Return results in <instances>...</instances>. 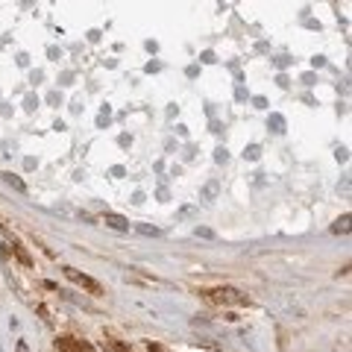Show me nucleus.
Listing matches in <instances>:
<instances>
[{"instance_id":"nucleus-1","label":"nucleus","mask_w":352,"mask_h":352,"mask_svg":"<svg viewBox=\"0 0 352 352\" xmlns=\"http://www.w3.org/2000/svg\"><path fill=\"white\" fill-rule=\"evenodd\" d=\"M206 299H209V303H217V305H246L249 303L246 293H241L238 288H229V285L214 288V291H206Z\"/></svg>"},{"instance_id":"nucleus-2","label":"nucleus","mask_w":352,"mask_h":352,"mask_svg":"<svg viewBox=\"0 0 352 352\" xmlns=\"http://www.w3.org/2000/svg\"><path fill=\"white\" fill-rule=\"evenodd\" d=\"M65 276H68L77 288H82V291H88L91 296H103V288H100V282H94L91 276H85V273H80V270L73 267H65Z\"/></svg>"},{"instance_id":"nucleus-3","label":"nucleus","mask_w":352,"mask_h":352,"mask_svg":"<svg viewBox=\"0 0 352 352\" xmlns=\"http://www.w3.org/2000/svg\"><path fill=\"white\" fill-rule=\"evenodd\" d=\"M267 129L273 132V135H285V129H288V120H285L279 112H273V115L267 117Z\"/></svg>"},{"instance_id":"nucleus-4","label":"nucleus","mask_w":352,"mask_h":352,"mask_svg":"<svg viewBox=\"0 0 352 352\" xmlns=\"http://www.w3.org/2000/svg\"><path fill=\"white\" fill-rule=\"evenodd\" d=\"M103 223H106V226H112V229H117V232H127V229H129V220H127V217H120V214H112V211H106Z\"/></svg>"},{"instance_id":"nucleus-5","label":"nucleus","mask_w":352,"mask_h":352,"mask_svg":"<svg viewBox=\"0 0 352 352\" xmlns=\"http://www.w3.org/2000/svg\"><path fill=\"white\" fill-rule=\"evenodd\" d=\"M56 352H80V346H77L73 338H59L56 340Z\"/></svg>"},{"instance_id":"nucleus-6","label":"nucleus","mask_w":352,"mask_h":352,"mask_svg":"<svg viewBox=\"0 0 352 352\" xmlns=\"http://www.w3.org/2000/svg\"><path fill=\"white\" fill-rule=\"evenodd\" d=\"M332 232L335 235H349V214H340L338 220H335V226H332Z\"/></svg>"},{"instance_id":"nucleus-7","label":"nucleus","mask_w":352,"mask_h":352,"mask_svg":"<svg viewBox=\"0 0 352 352\" xmlns=\"http://www.w3.org/2000/svg\"><path fill=\"white\" fill-rule=\"evenodd\" d=\"M217 194H220V185H217V179L206 182V188H203V199H214Z\"/></svg>"},{"instance_id":"nucleus-8","label":"nucleus","mask_w":352,"mask_h":352,"mask_svg":"<svg viewBox=\"0 0 352 352\" xmlns=\"http://www.w3.org/2000/svg\"><path fill=\"white\" fill-rule=\"evenodd\" d=\"M244 159L246 162H258V159H261V147H258V144H249L244 150Z\"/></svg>"},{"instance_id":"nucleus-9","label":"nucleus","mask_w":352,"mask_h":352,"mask_svg":"<svg viewBox=\"0 0 352 352\" xmlns=\"http://www.w3.org/2000/svg\"><path fill=\"white\" fill-rule=\"evenodd\" d=\"M3 179H6V182H9V185L15 188V191H27V185H23V179H21V176H15V173H3Z\"/></svg>"},{"instance_id":"nucleus-10","label":"nucleus","mask_w":352,"mask_h":352,"mask_svg":"<svg viewBox=\"0 0 352 352\" xmlns=\"http://www.w3.org/2000/svg\"><path fill=\"white\" fill-rule=\"evenodd\" d=\"M109 123H112V109L103 106V109H100V115H97V127H109Z\"/></svg>"},{"instance_id":"nucleus-11","label":"nucleus","mask_w":352,"mask_h":352,"mask_svg":"<svg viewBox=\"0 0 352 352\" xmlns=\"http://www.w3.org/2000/svg\"><path fill=\"white\" fill-rule=\"evenodd\" d=\"M12 249H15V256L21 258V264H27V267L33 264V258H30V253H27V249H23L21 244H12Z\"/></svg>"},{"instance_id":"nucleus-12","label":"nucleus","mask_w":352,"mask_h":352,"mask_svg":"<svg viewBox=\"0 0 352 352\" xmlns=\"http://www.w3.org/2000/svg\"><path fill=\"white\" fill-rule=\"evenodd\" d=\"M23 109H27V112H35V109H38V97H35V94H27V97H23Z\"/></svg>"},{"instance_id":"nucleus-13","label":"nucleus","mask_w":352,"mask_h":352,"mask_svg":"<svg viewBox=\"0 0 352 352\" xmlns=\"http://www.w3.org/2000/svg\"><path fill=\"white\" fill-rule=\"evenodd\" d=\"M214 162L226 164V162H229V150H226V147H217V150H214Z\"/></svg>"},{"instance_id":"nucleus-14","label":"nucleus","mask_w":352,"mask_h":352,"mask_svg":"<svg viewBox=\"0 0 352 352\" xmlns=\"http://www.w3.org/2000/svg\"><path fill=\"white\" fill-rule=\"evenodd\" d=\"M138 232H141V235H153V238H156V235H159V229H156V226H147V223H141Z\"/></svg>"},{"instance_id":"nucleus-15","label":"nucleus","mask_w":352,"mask_h":352,"mask_svg":"<svg viewBox=\"0 0 352 352\" xmlns=\"http://www.w3.org/2000/svg\"><path fill=\"white\" fill-rule=\"evenodd\" d=\"M199 62H206V65H211V62H217V56H214V53H211V50H206V53H203V56H199Z\"/></svg>"},{"instance_id":"nucleus-16","label":"nucleus","mask_w":352,"mask_h":352,"mask_svg":"<svg viewBox=\"0 0 352 352\" xmlns=\"http://www.w3.org/2000/svg\"><path fill=\"white\" fill-rule=\"evenodd\" d=\"M109 176H115V179H120V176H127V170H123V167H120V164H115V167H112V170H109Z\"/></svg>"},{"instance_id":"nucleus-17","label":"nucleus","mask_w":352,"mask_h":352,"mask_svg":"<svg viewBox=\"0 0 352 352\" xmlns=\"http://www.w3.org/2000/svg\"><path fill=\"white\" fill-rule=\"evenodd\" d=\"M276 62V68H288L291 65V56H279V59H273Z\"/></svg>"},{"instance_id":"nucleus-18","label":"nucleus","mask_w":352,"mask_h":352,"mask_svg":"<svg viewBox=\"0 0 352 352\" xmlns=\"http://www.w3.org/2000/svg\"><path fill=\"white\" fill-rule=\"evenodd\" d=\"M147 73H156V70H162V62H147Z\"/></svg>"},{"instance_id":"nucleus-19","label":"nucleus","mask_w":352,"mask_h":352,"mask_svg":"<svg viewBox=\"0 0 352 352\" xmlns=\"http://www.w3.org/2000/svg\"><path fill=\"white\" fill-rule=\"evenodd\" d=\"M77 346H80V352H94V346L88 340H77Z\"/></svg>"},{"instance_id":"nucleus-20","label":"nucleus","mask_w":352,"mask_h":352,"mask_svg":"<svg viewBox=\"0 0 352 352\" xmlns=\"http://www.w3.org/2000/svg\"><path fill=\"white\" fill-rule=\"evenodd\" d=\"M197 235H199V238H214V232L206 229V226H197Z\"/></svg>"},{"instance_id":"nucleus-21","label":"nucleus","mask_w":352,"mask_h":352,"mask_svg":"<svg viewBox=\"0 0 352 352\" xmlns=\"http://www.w3.org/2000/svg\"><path fill=\"white\" fill-rule=\"evenodd\" d=\"M47 56L50 59H62V50H59V47H47Z\"/></svg>"},{"instance_id":"nucleus-22","label":"nucleus","mask_w":352,"mask_h":352,"mask_svg":"<svg viewBox=\"0 0 352 352\" xmlns=\"http://www.w3.org/2000/svg\"><path fill=\"white\" fill-rule=\"evenodd\" d=\"M311 65H314V68H323V65H326V56H314L311 59Z\"/></svg>"},{"instance_id":"nucleus-23","label":"nucleus","mask_w":352,"mask_h":352,"mask_svg":"<svg viewBox=\"0 0 352 352\" xmlns=\"http://www.w3.org/2000/svg\"><path fill=\"white\" fill-rule=\"evenodd\" d=\"M194 214H197V211L191 209V206H185V209L179 211V217H194Z\"/></svg>"},{"instance_id":"nucleus-24","label":"nucleus","mask_w":352,"mask_h":352,"mask_svg":"<svg viewBox=\"0 0 352 352\" xmlns=\"http://www.w3.org/2000/svg\"><path fill=\"white\" fill-rule=\"evenodd\" d=\"M253 103H256L258 109H267V100H264V97H253Z\"/></svg>"},{"instance_id":"nucleus-25","label":"nucleus","mask_w":352,"mask_h":352,"mask_svg":"<svg viewBox=\"0 0 352 352\" xmlns=\"http://www.w3.org/2000/svg\"><path fill=\"white\" fill-rule=\"evenodd\" d=\"M276 82H279L282 88H288V85H291V82H288V77H285V73H279V77H276Z\"/></svg>"},{"instance_id":"nucleus-26","label":"nucleus","mask_w":352,"mask_h":352,"mask_svg":"<svg viewBox=\"0 0 352 352\" xmlns=\"http://www.w3.org/2000/svg\"><path fill=\"white\" fill-rule=\"evenodd\" d=\"M18 65H21V68H27V65H30V56H27V53H21V56H18Z\"/></svg>"},{"instance_id":"nucleus-27","label":"nucleus","mask_w":352,"mask_h":352,"mask_svg":"<svg viewBox=\"0 0 352 352\" xmlns=\"http://www.w3.org/2000/svg\"><path fill=\"white\" fill-rule=\"evenodd\" d=\"M117 144H120V147H129V144H132V138H129V135H120V138H117Z\"/></svg>"},{"instance_id":"nucleus-28","label":"nucleus","mask_w":352,"mask_h":352,"mask_svg":"<svg viewBox=\"0 0 352 352\" xmlns=\"http://www.w3.org/2000/svg\"><path fill=\"white\" fill-rule=\"evenodd\" d=\"M15 352H27V343H23V340H18V346H15Z\"/></svg>"}]
</instances>
